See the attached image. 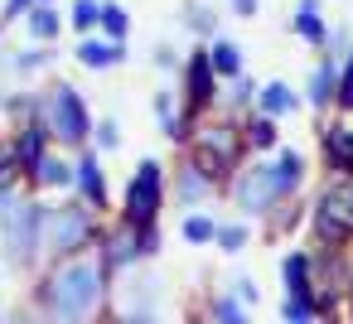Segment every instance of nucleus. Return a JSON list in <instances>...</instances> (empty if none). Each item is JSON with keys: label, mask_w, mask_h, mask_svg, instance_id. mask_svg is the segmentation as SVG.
Masks as SVG:
<instances>
[{"label": "nucleus", "mask_w": 353, "mask_h": 324, "mask_svg": "<svg viewBox=\"0 0 353 324\" xmlns=\"http://www.w3.org/2000/svg\"><path fill=\"white\" fill-rule=\"evenodd\" d=\"M213 237H218V223H208L203 213L184 218V242H213Z\"/></svg>", "instance_id": "obj_21"}, {"label": "nucleus", "mask_w": 353, "mask_h": 324, "mask_svg": "<svg viewBox=\"0 0 353 324\" xmlns=\"http://www.w3.org/2000/svg\"><path fill=\"white\" fill-rule=\"evenodd\" d=\"M237 6V15H256V0H232Z\"/></svg>", "instance_id": "obj_35"}, {"label": "nucleus", "mask_w": 353, "mask_h": 324, "mask_svg": "<svg viewBox=\"0 0 353 324\" xmlns=\"http://www.w3.org/2000/svg\"><path fill=\"white\" fill-rule=\"evenodd\" d=\"M34 174H39V179H44V184H59V189H63V184H68V179H73V170H68V165H63V160H44V165H39V170H34Z\"/></svg>", "instance_id": "obj_25"}, {"label": "nucleus", "mask_w": 353, "mask_h": 324, "mask_svg": "<svg viewBox=\"0 0 353 324\" xmlns=\"http://www.w3.org/2000/svg\"><path fill=\"white\" fill-rule=\"evenodd\" d=\"M256 102H261V117H271V121H276V117H285V112L295 107V97H290V88H285V83H266Z\"/></svg>", "instance_id": "obj_14"}, {"label": "nucleus", "mask_w": 353, "mask_h": 324, "mask_svg": "<svg viewBox=\"0 0 353 324\" xmlns=\"http://www.w3.org/2000/svg\"><path fill=\"white\" fill-rule=\"evenodd\" d=\"M97 20H102V6H97V0H78V6H73V25H78L83 34H88Z\"/></svg>", "instance_id": "obj_23"}, {"label": "nucleus", "mask_w": 353, "mask_h": 324, "mask_svg": "<svg viewBox=\"0 0 353 324\" xmlns=\"http://www.w3.org/2000/svg\"><path fill=\"white\" fill-rule=\"evenodd\" d=\"M208 63H213V73H223V78H242V54H237V44H218V49L208 54Z\"/></svg>", "instance_id": "obj_17"}, {"label": "nucleus", "mask_w": 353, "mask_h": 324, "mask_svg": "<svg viewBox=\"0 0 353 324\" xmlns=\"http://www.w3.org/2000/svg\"><path fill=\"white\" fill-rule=\"evenodd\" d=\"M339 78H343V88H339V107L353 112V54H348V68H343Z\"/></svg>", "instance_id": "obj_30"}, {"label": "nucleus", "mask_w": 353, "mask_h": 324, "mask_svg": "<svg viewBox=\"0 0 353 324\" xmlns=\"http://www.w3.org/2000/svg\"><path fill=\"white\" fill-rule=\"evenodd\" d=\"M160 199H165V174H160V160H145L126 189V203H121V218L131 232H150V223L160 218Z\"/></svg>", "instance_id": "obj_4"}, {"label": "nucleus", "mask_w": 353, "mask_h": 324, "mask_svg": "<svg viewBox=\"0 0 353 324\" xmlns=\"http://www.w3.org/2000/svg\"><path fill=\"white\" fill-rule=\"evenodd\" d=\"M300 170H305L300 155H295V150H281L276 165H256V170H247V174L237 179V203H242L247 213H266V208H276L281 194H295Z\"/></svg>", "instance_id": "obj_2"}, {"label": "nucleus", "mask_w": 353, "mask_h": 324, "mask_svg": "<svg viewBox=\"0 0 353 324\" xmlns=\"http://www.w3.org/2000/svg\"><path fill=\"white\" fill-rule=\"evenodd\" d=\"M314 232H319L324 242H339V237L353 232V189L324 194V203H319V213H314Z\"/></svg>", "instance_id": "obj_8"}, {"label": "nucleus", "mask_w": 353, "mask_h": 324, "mask_svg": "<svg viewBox=\"0 0 353 324\" xmlns=\"http://www.w3.org/2000/svg\"><path fill=\"white\" fill-rule=\"evenodd\" d=\"M281 276H285V300H305V305H314L319 310V295H314V261L305 256V252H295V256H285L281 261Z\"/></svg>", "instance_id": "obj_9"}, {"label": "nucleus", "mask_w": 353, "mask_h": 324, "mask_svg": "<svg viewBox=\"0 0 353 324\" xmlns=\"http://www.w3.org/2000/svg\"><path fill=\"white\" fill-rule=\"evenodd\" d=\"M141 256V247H136V237H131V227H121V232H107L102 237V276H117L121 266H131Z\"/></svg>", "instance_id": "obj_11"}, {"label": "nucleus", "mask_w": 353, "mask_h": 324, "mask_svg": "<svg viewBox=\"0 0 353 324\" xmlns=\"http://www.w3.org/2000/svg\"><path fill=\"white\" fill-rule=\"evenodd\" d=\"M247 141H252L256 150H271V141H276V126H271V117L252 121V126H247Z\"/></svg>", "instance_id": "obj_24"}, {"label": "nucleus", "mask_w": 353, "mask_h": 324, "mask_svg": "<svg viewBox=\"0 0 353 324\" xmlns=\"http://www.w3.org/2000/svg\"><path fill=\"white\" fill-rule=\"evenodd\" d=\"M203 184H208V179H203V174H199V170H194V165H184V174H179V194H184V199H189V203H194V199H199V194H208V189H203Z\"/></svg>", "instance_id": "obj_26"}, {"label": "nucleus", "mask_w": 353, "mask_h": 324, "mask_svg": "<svg viewBox=\"0 0 353 324\" xmlns=\"http://www.w3.org/2000/svg\"><path fill=\"white\" fill-rule=\"evenodd\" d=\"M15 165H25V170H39L44 165V121H30L25 126V136L15 141Z\"/></svg>", "instance_id": "obj_12"}, {"label": "nucleus", "mask_w": 353, "mask_h": 324, "mask_svg": "<svg viewBox=\"0 0 353 324\" xmlns=\"http://www.w3.org/2000/svg\"><path fill=\"white\" fill-rule=\"evenodd\" d=\"M0 324H6V319H0Z\"/></svg>", "instance_id": "obj_36"}, {"label": "nucleus", "mask_w": 353, "mask_h": 324, "mask_svg": "<svg viewBox=\"0 0 353 324\" xmlns=\"http://www.w3.org/2000/svg\"><path fill=\"white\" fill-rule=\"evenodd\" d=\"M49 126H54V136H59V141H68V145H78V141L88 136V107H83V97H78L68 83H59V88H54Z\"/></svg>", "instance_id": "obj_7"}, {"label": "nucleus", "mask_w": 353, "mask_h": 324, "mask_svg": "<svg viewBox=\"0 0 353 324\" xmlns=\"http://www.w3.org/2000/svg\"><path fill=\"white\" fill-rule=\"evenodd\" d=\"M78 59H83V63H92V68H112V63L121 59V49L97 44V39H83V44H78Z\"/></svg>", "instance_id": "obj_16"}, {"label": "nucleus", "mask_w": 353, "mask_h": 324, "mask_svg": "<svg viewBox=\"0 0 353 324\" xmlns=\"http://www.w3.org/2000/svg\"><path fill=\"white\" fill-rule=\"evenodd\" d=\"M30 6H34V0H10V6H6V20H10V15H20V10H30Z\"/></svg>", "instance_id": "obj_34"}, {"label": "nucleus", "mask_w": 353, "mask_h": 324, "mask_svg": "<svg viewBox=\"0 0 353 324\" xmlns=\"http://www.w3.org/2000/svg\"><path fill=\"white\" fill-rule=\"evenodd\" d=\"M247 97H252V83H247V78H232V107L247 102Z\"/></svg>", "instance_id": "obj_32"}, {"label": "nucleus", "mask_w": 353, "mask_h": 324, "mask_svg": "<svg viewBox=\"0 0 353 324\" xmlns=\"http://www.w3.org/2000/svg\"><path fill=\"white\" fill-rule=\"evenodd\" d=\"M237 295H242L247 305H256V295H261V290H256V281H252V276H242V281H237Z\"/></svg>", "instance_id": "obj_31"}, {"label": "nucleus", "mask_w": 353, "mask_h": 324, "mask_svg": "<svg viewBox=\"0 0 353 324\" xmlns=\"http://www.w3.org/2000/svg\"><path fill=\"white\" fill-rule=\"evenodd\" d=\"M88 237H92V218H88L83 208H54V213H44L39 247H49V252L68 256V252H78Z\"/></svg>", "instance_id": "obj_6"}, {"label": "nucleus", "mask_w": 353, "mask_h": 324, "mask_svg": "<svg viewBox=\"0 0 353 324\" xmlns=\"http://www.w3.org/2000/svg\"><path fill=\"white\" fill-rule=\"evenodd\" d=\"M73 179H78V189H83L88 203H107V179H102V170H97L92 155H83V165L73 170Z\"/></svg>", "instance_id": "obj_13"}, {"label": "nucleus", "mask_w": 353, "mask_h": 324, "mask_svg": "<svg viewBox=\"0 0 353 324\" xmlns=\"http://www.w3.org/2000/svg\"><path fill=\"white\" fill-rule=\"evenodd\" d=\"M97 145H102V150H112V145H117V126H112V121H107V126H97Z\"/></svg>", "instance_id": "obj_33"}, {"label": "nucleus", "mask_w": 353, "mask_h": 324, "mask_svg": "<svg viewBox=\"0 0 353 324\" xmlns=\"http://www.w3.org/2000/svg\"><path fill=\"white\" fill-rule=\"evenodd\" d=\"M44 232V208L39 203H6V227H0V252L10 266H30L39 252Z\"/></svg>", "instance_id": "obj_3"}, {"label": "nucleus", "mask_w": 353, "mask_h": 324, "mask_svg": "<svg viewBox=\"0 0 353 324\" xmlns=\"http://www.w3.org/2000/svg\"><path fill=\"white\" fill-rule=\"evenodd\" d=\"M334 78H339L334 63H319V68H314V78H310V102H314V107H324V102L334 97Z\"/></svg>", "instance_id": "obj_18"}, {"label": "nucleus", "mask_w": 353, "mask_h": 324, "mask_svg": "<svg viewBox=\"0 0 353 324\" xmlns=\"http://www.w3.org/2000/svg\"><path fill=\"white\" fill-rule=\"evenodd\" d=\"M30 30H34V39H54V34H59V15L39 6V10L30 15Z\"/></svg>", "instance_id": "obj_22"}, {"label": "nucleus", "mask_w": 353, "mask_h": 324, "mask_svg": "<svg viewBox=\"0 0 353 324\" xmlns=\"http://www.w3.org/2000/svg\"><path fill=\"white\" fill-rule=\"evenodd\" d=\"M107 305V276L88 256L59 261L39 285V319L44 324H97Z\"/></svg>", "instance_id": "obj_1"}, {"label": "nucleus", "mask_w": 353, "mask_h": 324, "mask_svg": "<svg viewBox=\"0 0 353 324\" xmlns=\"http://www.w3.org/2000/svg\"><path fill=\"white\" fill-rule=\"evenodd\" d=\"M329 160L339 170H353V131H329Z\"/></svg>", "instance_id": "obj_19"}, {"label": "nucleus", "mask_w": 353, "mask_h": 324, "mask_svg": "<svg viewBox=\"0 0 353 324\" xmlns=\"http://www.w3.org/2000/svg\"><path fill=\"white\" fill-rule=\"evenodd\" d=\"M97 25H102L112 39H121V34H126V10H117V6H102V20H97Z\"/></svg>", "instance_id": "obj_27"}, {"label": "nucleus", "mask_w": 353, "mask_h": 324, "mask_svg": "<svg viewBox=\"0 0 353 324\" xmlns=\"http://www.w3.org/2000/svg\"><path fill=\"white\" fill-rule=\"evenodd\" d=\"M213 63H208V54H194L189 63H184V97H189V112H199L208 97H213Z\"/></svg>", "instance_id": "obj_10"}, {"label": "nucleus", "mask_w": 353, "mask_h": 324, "mask_svg": "<svg viewBox=\"0 0 353 324\" xmlns=\"http://www.w3.org/2000/svg\"><path fill=\"white\" fill-rule=\"evenodd\" d=\"M223 252H237V247H247V227H218V237H213Z\"/></svg>", "instance_id": "obj_28"}, {"label": "nucleus", "mask_w": 353, "mask_h": 324, "mask_svg": "<svg viewBox=\"0 0 353 324\" xmlns=\"http://www.w3.org/2000/svg\"><path fill=\"white\" fill-rule=\"evenodd\" d=\"M295 30H300V39H305V44H329V30H324V25H319V15H314V0H300Z\"/></svg>", "instance_id": "obj_15"}, {"label": "nucleus", "mask_w": 353, "mask_h": 324, "mask_svg": "<svg viewBox=\"0 0 353 324\" xmlns=\"http://www.w3.org/2000/svg\"><path fill=\"white\" fill-rule=\"evenodd\" d=\"M155 117H160V126H165L170 136H179V121H174V102H170V97L155 102Z\"/></svg>", "instance_id": "obj_29"}, {"label": "nucleus", "mask_w": 353, "mask_h": 324, "mask_svg": "<svg viewBox=\"0 0 353 324\" xmlns=\"http://www.w3.org/2000/svg\"><path fill=\"white\" fill-rule=\"evenodd\" d=\"M237 155H242L237 131H232V126H208V131H199L194 160H189V165H194L203 179H218V174H228V170L237 165Z\"/></svg>", "instance_id": "obj_5"}, {"label": "nucleus", "mask_w": 353, "mask_h": 324, "mask_svg": "<svg viewBox=\"0 0 353 324\" xmlns=\"http://www.w3.org/2000/svg\"><path fill=\"white\" fill-rule=\"evenodd\" d=\"M208 314H213L218 324H252V319H247V310H242L232 295H218V300L208 305Z\"/></svg>", "instance_id": "obj_20"}]
</instances>
